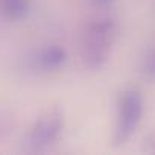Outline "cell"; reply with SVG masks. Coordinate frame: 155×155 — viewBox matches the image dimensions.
Here are the masks:
<instances>
[{"label":"cell","instance_id":"6da1fadb","mask_svg":"<svg viewBox=\"0 0 155 155\" xmlns=\"http://www.w3.org/2000/svg\"><path fill=\"white\" fill-rule=\"evenodd\" d=\"M117 35V25L113 18H97L90 21L81 40V59L88 70H101L111 53Z\"/></svg>","mask_w":155,"mask_h":155},{"label":"cell","instance_id":"7a4b0ae2","mask_svg":"<svg viewBox=\"0 0 155 155\" xmlns=\"http://www.w3.org/2000/svg\"><path fill=\"white\" fill-rule=\"evenodd\" d=\"M114 146L125 144L137 131L143 116V96L135 88H126L119 96Z\"/></svg>","mask_w":155,"mask_h":155},{"label":"cell","instance_id":"3957f363","mask_svg":"<svg viewBox=\"0 0 155 155\" xmlns=\"http://www.w3.org/2000/svg\"><path fill=\"white\" fill-rule=\"evenodd\" d=\"M64 129V113L61 108H52L41 114L32 125L26 143L34 152H43L59 138Z\"/></svg>","mask_w":155,"mask_h":155},{"label":"cell","instance_id":"277c9868","mask_svg":"<svg viewBox=\"0 0 155 155\" xmlns=\"http://www.w3.org/2000/svg\"><path fill=\"white\" fill-rule=\"evenodd\" d=\"M67 61L65 50L58 44H49L40 49L34 56V67L41 71H55Z\"/></svg>","mask_w":155,"mask_h":155},{"label":"cell","instance_id":"5b68a950","mask_svg":"<svg viewBox=\"0 0 155 155\" xmlns=\"http://www.w3.org/2000/svg\"><path fill=\"white\" fill-rule=\"evenodd\" d=\"M29 0H0V12L12 21L25 18L29 12Z\"/></svg>","mask_w":155,"mask_h":155},{"label":"cell","instance_id":"8992f818","mask_svg":"<svg viewBox=\"0 0 155 155\" xmlns=\"http://www.w3.org/2000/svg\"><path fill=\"white\" fill-rule=\"evenodd\" d=\"M12 131V117L5 111H0V140L9 135Z\"/></svg>","mask_w":155,"mask_h":155},{"label":"cell","instance_id":"52a82bcc","mask_svg":"<svg viewBox=\"0 0 155 155\" xmlns=\"http://www.w3.org/2000/svg\"><path fill=\"white\" fill-rule=\"evenodd\" d=\"M144 74L149 78V79L155 81V49L147 55V58L144 59V65H143Z\"/></svg>","mask_w":155,"mask_h":155},{"label":"cell","instance_id":"ba28073f","mask_svg":"<svg viewBox=\"0 0 155 155\" xmlns=\"http://www.w3.org/2000/svg\"><path fill=\"white\" fill-rule=\"evenodd\" d=\"M114 0H91V3L96 6V8H107L110 6Z\"/></svg>","mask_w":155,"mask_h":155}]
</instances>
